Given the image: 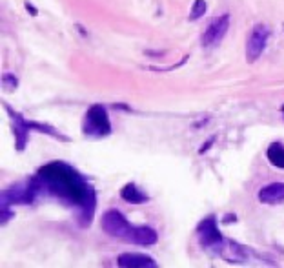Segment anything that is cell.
Instances as JSON below:
<instances>
[{"label": "cell", "instance_id": "cell-2", "mask_svg": "<svg viewBox=\"0 0 284 268\" xmlns=\"http://www.w3.org/2000/svg\"><path fill=\"white\" fill-rule=\"evenodd\" d=\"M102 230L108 235L119 237L126 243H133V245H140V246H152L159 241L157 232L150 226H135L131 223H128L122 212L119 210H108L102 215Z\"/></svg>", "mask_w": 284, "mask_h": 268}, {"label": "cell", "instance_id": "cell-5", "mask_svg": "<svg viewBox=\"0 0 284 268\" xmlns=\"http://www.w3.org/2000/svg\"><path fill=\"white\" fill-rule=\"evenodd\" d=\"M40 192H42V186H40L39 177L33 175L22 184H15V186L4 190L2 192V204H7V206H11V204H31L39 197Z\"/></svg>", "mask_w": 284, "mask_h": 268}, {"label": "cell", "instance_id": "cell-12", "mask_svg": "<svg viewBox=\"0 0 284 268\" xmlns=\"http://www.w3.org/2000/svg\"><path fill=\"white\" fill-rule=\"evenodd\" d=\"M266 157H268V161H270L273 166L284 170V146L281 142L270 144L268 150H266Z\"/></svg>", "mask_w": 284, "mask_h": 268}, {"label": "cell", "instance_id": "cell-4", "mask_svg": "<svg viewBox=\"0 0 284 268\" xmlns=\"http://www.w3.org/2000/svg\"><path fill=\"white\" fill-rule=\"evenodd\" d=\"M82 132L91 139H102L113 132L109 115L102 104H93L87 108L84 121H82Z\"/></svg>", "mask_w": 284, "mask_h": 268}, {"label": "cell", "instance_id": "cell-15", "mask_svg": "<svg viewBox=\"0 0 284 268\" xmlns=\"http://www.w3.org/2000/svg\"><path fill=\"white\" fill-rule=\"evenodd\" d=\"M283 113H284V106H283Z\"/></svg>", "mask_w": 284, "mask_h": 268}, {"label": "cell", "instance_id": "cell-8", "mask_svg": "<svg viewBox=\"0 0 284 268\" xmlns=\"http://www.w3.org/2000/svg\"><path fill=\"white\" fill-rule=\"evenodd\" d=\"M228 27H230V15H220L217 19H213L202 35V46H217L218 42L224 39V35L228 33Z\"/></svg>", "mask_w": 284, "mask_h": 268}, {"label": "cell", "instance_id": "cell-3", "mask_svg": "<svg viewBox=\"0 0 284 268\" xmlns=\"http://www.w3.org/2000/svg\"><path fill=\"white\" fill-rule=\"evenodd\" d=\"M6 110L9 112V117H11V121H13V135H15V144H17V150L22 152L27 144V135L31 130L35 132H42V134L49 135V137H55V139H59V141H67L66 135L59 134L55 128L47 126V124H40V122H35V121H27L24 119L20 113L13 112L9 106H6Z\"/></svg>", "mask_w": 284, "mask_h": 268}, {"label": "cell", "instance_id": "cell-10", "mask_svg": "<svg viewBox=\"0 0 284 268\" xmlns=\"http://www.w3.org/2000/svg\"><path fill=\"white\" fill-rule=\"evenodd\" d=\"M259 201L262 204H281L284 202V182H271L261 188Z\"/></svg>", "mask_w": 284, "mask_h": 268}, {"label": "cell", "instance_id": "cell-16", "mask_svg": "<svg viewBox=\"0 0 284 268\" xmlns=\"http://www.w3.org/2000/svg\"><path fill=\"white\" fill-rule=\"evenodd\" d=\"M283 27H284V24H283Z\"/></svg>", "mask_w": 284, "mask_h": 268}, {"label": "cell", "instance_id": "cell-1", "mask_svg": "<svg viewBox=\"0 0 284 268\" xmlns=\"http://www.w3.org/2000/svg\"><path fill=\"white\" fill-rule=\"evenodd\" d=\"M37 177L42 192L77 210L80 226L87 228L91 224L97 208V192L80 172L66 162L55 161L39 168Z\"/></svg>", "mask_w": 284, "mask_h": 268}, {"label": "cell", "instance_id": "cell-7", "mask_svg": "<svg viewBox=\"0 0 284 268\" xmlns=\"http://www.w3.org/2000/svg\"><path fill=\"white\" fill-rule=\"evenodd\" d=\"M197 232H198L200 245L204 248H213V250L217 252L218 246L224 243V237H222V234L218 232L217 219H215L213 215H210V217H206L204 221L198 223Z\"/></svg>", "mask_w": 284, "mask_h": 268}, {"label": "cell", "instance_id": "cell-11", "mask_svg": "<svg viewBox=\"0 0 284 268\" xmlns=\"http://www.w3.org/2000/svg\"><path fill=\"white\" fill-rule=\"evenodd\" d=\"M120 197H122L126 202H131V204H144V202L150 201V195L146 194V192H142V190H140L137 184H133V182L122 186Z\"/></svg>", "mask_w": 284, "mask_h": 268}, {"label": "cell", "instance_id": "cell-14", "mask_svg": "<svg viewBox=\"0 0 284 268\" xmlns=\"http://www.w3.org/2000/svg\"><path fill=\"white\" fill-rule=\"evenodd\" d=\"M213 141H215V139H208V141L204 142V146L200 148V150H198V154H204V152H208V150H210V148H212V144H213Z\"/></svg>", "mask_w": 284, "mask_h": 268}, {"label": "cell", "instance_id": "cell-9", "mask_svg": "<svg viewBox=\"0 0 284 268\" xmlns=\"http://www.w3.org/2000/svg\"><path fill=\"white\" fill-rule=\"evenodd\" d=\"M117 265L120 268H155L159 267L157 261H153L150 255L135 254V252H128V254H120L117 259Z\"/></svg>", "mask_w": 284, "mask_h": 268}, {"label": "cell", "instance_id": "cell-13", "mask_svg": "<svg viewBox=\"0 0 284 268\" xmlns=\"http://www.w3.org/2000/svg\"><path fill=\"white\" fill-rule=\"evenodd\" d=\"M206 9H208V4H206L204 0H195V2H193V7H192V13H190V21L200 19V17L206 13Z\"/></svg>", "mask_w": 284, "mask_h": 268}, {"label": "cell", "instance_id": "cell-6", "mask_svg": "<svg viewBox=\"0 0 284 268\" xmlns=\"http://www.w3.org/2000/svg\"><path fill=\"white\" fill-rule=\"evenodd\" d=\"M270 27L264 26V24H257L253 26L250 37H248V42H246V59L248 62H255L264 53L266 44H268V39H270Z\"/></svg>", "mask_w": 284, "mask_h": 268}]
</instances>
